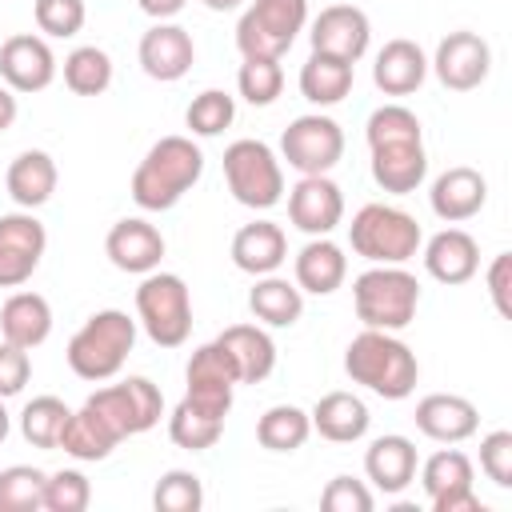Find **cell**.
<instances>
[{
	"instance_id": "1",
	"label": "cell",
	"mask_w": 512,
	"mask_h": 512,
	"mask_svg": "<svg viewBox=\"0 0 512 512\" xmlns=\"http://www.w3.org/2000/svg\"><path fill=\"white\" fill-rule=\"evenodd\" d=\"M204 176V152L192 136H160L132 172V200L144 212L176 208Z\"/></svg>"
},
{
	"instance_id": "2",
	"label": "cell",
	"mask_w": 512,
	"mask_h": 512,
	"mask_svg": "<svg viewBox=\"0 0 512 512\" xmlns=\"http://www.w3.org/2000/svg\"><path fill=\"white\" fill-rule=\"evenodd\" d=\"M344 372L352 384L376 392L380 400H408L420 380V360L396 332L364 328L344 348Z\"/></svg>"
},
{
	"instance_id": "3",
	"label": "cell",
	"mask_w": 512,
	"mask_h": 512,
	"mask_svg": "<svg viewBox=\"0 0 512 512\" xmlns=\"http://www.w3.org/2000/svg\"><path fill=\"white\" fill-rule=\"evenodd\" d=\"M132 348H136V320L120 308H100L72 332L64 356L80 380L104 384V380L120 376Z\"/></svg>"
},
{
	"instance_id": "4",
	"label": "cell",
	"mask_w": 512,
	"mask_h": 512,
	"mask_svg": "<svg viewBox=\"0 0 512 512\" xmlns=\"http://www.w3.org/2000/svg\"><path fill=\"white\" fill-rule=\"evenodd\" d=\"M352 308L364 328L400 332L416 320L420 280L404 264H372L352 280Z\"/></svg>"
},
{
	"instance_id": "5",
	"label": "cell",
	"mask_w": 512,
	"mask_h": 512,
	"mask_svg": "<svg viewBox=\"0 0 512 512\" xmlns=\"http://www.w3.org/2000/svg\"><path fill=\"white\" fill-rule=\"evenodd\" d=\"M348 244L368 264H408L424 244V228L396 204H364L348 224Z\"/></svg>"
},
{
	"instance_id": "6",
	"label": "cell",
	"mask_w": 512,
	"mask_h": 512,
	"mask_svg": "<svg viewBox=\"0 0 512 512\" xmlns=\"http://www.w3.org/2000/svg\"><path fill=\"white\" fill-rule=\"evenodd\" d=\"M136 324L156 348H180L192 336V292L176 272H148L136 288Z\"/></svg>"
},
{
	"instance_id": "7",
	"label": "cell",
	"mask_w": 512,
	"mask_h": 512,
	"mask_svg": "<svg viewBox=\"0 0 512 512\" xmlns=\"http://www.w3.org/2000/svg\"><path fill=\"white\" fill-rule=\"evenodd\" d=\"M224 180L236 204L252 212H268L284 200V164L264 140H232L224 148Z\"/></svg>"
},
{
	"instance_id": "8",
	"label": "cell",
	"mask_w": 512,
	"mask_h": 512,
	"mask_svg": "<svg viewBox=\"0 0 512 512\" xmlns=\"http://www.w3.org/2000/svg\"><path fill=\"white\" fill-rule=\"evenodd\" d=\"M308 24V0H252L236 20L244 60H280Z\"/></svg>"
},
{
	"instance_id": "9",
	"label": "cell",
	"mask_w": 512,
	"mask_h": 512,
	"mask_svg": "<svg viewBox=\"0 0 512 512\" xmlns=\"http://www.w3.org/2000/svg\"><path fill=\"white\" fill-rule=\"evenodd\" d=\"M340 156H344V128L324 112L296 116L280 136V164L296 168L300 176L332 172Z\"/></svg>"
},
{
	"instance_id": "10",
	"label": "cell",
	"mask_w": 512,
	"mask_h": 512,
	"mask_svg": "<svg viewBox=\"0 0 512 512\" xmlns=\"http://www.w3.org/2000/svg\"><path fill=\"white\" fill-rule=\"evenodd\" d=\"M88 404L96 412L108 416V424L128 440V436H140L148 428L160 424L164 416V392L148 380V376H124L116 384H104L88 396Z\"/></svg>"
},
{
	"instance_id": "11",
	"label": "cell",
	"mask_w": 512,
	"mask_h": 512,
	"mask_svg": "<svg viewBox=\"0 0 512 512\" xmlns=\"http://www.w3.org/2000/svg\"><path fill=\"white\" fill-rule=\"evenodd\" d=\"M428 68L436 72V80L448 88V92H472L488 80L492 72V48L480 32H448L440 44H436V56L428 60Z\"/></svg>"
},
{
	"instance_id": "12",
	"label": "cell",
	"mask_w": 512,
	"mask_h": 512,
	"mask_svg": "<svg viewBox=\"0 0 512 512\" xmlns=\"http://www.w3.org/2000/svg\"><path fill=\"white\" fill-rule=\"evenodd\" d=\"M48 248L44 224L24 208V212H4L0 216V288H20L32 280Z\"/></svg>"
},
{
	"instance_id": "13",
	"label": "cell",
	"mask_w": 512,
	"mask_h": 512,
	"mask_svg": "<svg viewBox=\"0 0 512 512\" xmlns=\"http://www.w3.org/2000/svg\"><path fill=\"white\" fill-rule=\"evenodd\" d=\"M56 68V52L36 32H16L0 44V80L20 96L44 92L56 80Z\"/></svg>"
},
{
	"instance_id": "14",
	"label": "cell",
	"mask_w": 512,
	"mask_h": 512,
	"mask_svg": "<svg viewBox=\"0 0 512 512\" xmlns=\"http://www.w3.org/2000/svg\"><path fill=\"white\" fill-rule=\"evenodd\" d=\"M288 220L304 236H328L344 220V192H340V184L328 172L300 176L288 188Z\"/></svg>"
},
{
	"instance_id": "15",
	"label": "cell",
	"mask_w": 512,
	"mask_h": 512,
	"mask_svg": "<svg viewBox=\"0 0 512 512\" xmlns=\"http://www.w3.org/2000/svg\"><path fill=\"white\" fill-rule=\"evenodd\" d=\"M308 40H312V52L356 64L372 44V24H368L364 8H356V4H328L312 20Z\"/></svg>"
},
{
	"instance_id": "16",
	"label": "cell",
	"mask_w": 512,
	"mask_h": 512,
	"mask_svg": "<svg viewBox=\"0 0 512 512\" xmlns=\"http://www.w3.org/2000/svg\"><path fill=\"white\" fill-rule=\"evenodd\" d=\"M136 56H140L144 76H152V80H160V84H176V80H184V76L192 72V64H196V44H192V32H188V28H180V24H172V20H156V24L140 36Z\"/></svg>"
},
{
	"instance_id": "17",
	"label": "cell",
	"mask_w": 512,
	"mask_h": 512,
	"mask_svg": "<svg viewBox=\"0 0 512 512\" xmlns=\"http://www.w3.org/2000/svg\"><path fill=\"white\" fill-rule=\"evenodd\" d=\"M104 256L112 260V268L132 272V276H148L160 268L164 260V236L156 224H148L144 216H124L108 228L104 236Z\"/></svg>"
},
{
	"instance_id": "18",
	"label": "cell",
	"mask_w": 512,
	"mask_h": 512,
	"mask_svg": "<svg viewBox=\"0 0 512 512\" xmlns=\"http://www.w3.org/2000/svg\"><path fill=\"white\" fill-rule=\"evenodd\" d=\"M412 420H416L420 436H428L436 444H464L480 428L476 404L468 396H456V392H428L424 400H416Z\"/></svg>"
},
{
	"instance_id": "19",
	"label": "cell",
	"mask_w": 512,
	"mask_h": 512,
	"mask_svg": "<svg viewBox=\"0 0 512 512\" xmlns=\"http://www.w3.org/2000/svg\"><path fill=\"white\" fill-rule=\"evenodd\" d=\"M428 204L444 224H464V220L480 216V208L488 204V180H484V172H476L468 164H452L432 180Z\"/></svg>"
},
{
	"instance_id": "20",
	"label": "cell",
	"mask_w": 512,
	"mask_h": 512,
	"mask_svg": "<svg viewBox=\"0 0 512 512\" xmlns=\"http://www.w3.org/2000/svg\"><path fill=\"white\" fill-rule=\"evenodd\" d=\"M420 248H424V272L436 284L456 288V284H468L480 272V244L464 228H444L432 240H424Z\"/></svg>"
},
{
	"instance_id": "21",
	"label": "cell",
	"mask_w": 512,
	"mask_h": 512,
	"mask_svg": "<svg viewBox=\"0 0 512 512\" xmlns=\"http://www.w3.org/2000/svg\"><path fill=\"white\" fill-rule=\"evenodd\" d=\"M228 412H232V404H220V400H204V396L184 392V400L168 416V436L184 452H204V448H212L224 436Z\"/></svg>"
},
{
	"instance_id": "22",
	"label": "cell",
	"mask_w": 512,
	"mask_h": 512,
	"mask_svg": "<svg viewBox=\"0 0 512 512\" xmlns=\"http://www.w3.org/2000/svg\"><path fill=\"white\" fill-rule=\"evenodd\" d=\"M416 468H420V456H416V444L400 432H388V436H376L364 452V476L372 480L376 492L384 496H400L412 480H416Z\"/></svg>"
},
{
	"instance_id": "23",
	"label": "cell",
	"mask_w": 512,
	"mask_h": 512,
	"mask_svg": "<svg viewBox=\"0 0 512 512\" xmlns=\"http://www.w3.org/2000/svg\"><path fill=\"white\" fill-rule=\"evenodd\" d=\"M372 152V180L380 192H392V196H408L424 184L428 176V152H424V140H400V144H380V148H368Z\"/></svg>"
},
{
	"instance_id": "24",
	"label": "cell",
	"mask_w": 512,
	"mask_h": 512,
	"mask_svg": "<svg viewBox=\"0 0 512 512\" xmlns=\"http://www.w3.org/2000/svg\"><path fill=\"white\" fill-rule=\"evenodd\" d=\"M428 76V56L416 40H388L380 52H376V64H372V84L384 92V96H412Z\"/></svg>"
},
{
	"instance_id": "25",
	"label": "cell",
	"mask_w": 512,
	"mask_h": 512,
	"mask_svg": "<svg viewBox=\"0 0 512 512\" xmlns=\"http://www.w3.org/2000/svg\"><path fill=\"white\" fill-rule=\"evenodd\" d=\"M292 272H296V288L308 292V296H332L344 276H348V256L336 240L328 236H312L296 260H292Z\"/></svg>"
},
{
	"instance_id": "26",
	"label": "cell",
	"mask_w": 512,
	"mask_h": 512,
	"mask_svg": "<svg viewBox=\"0 0 512 512\" xmlns=\"http://www.w3.org/2000/svg\"><path fill=\"white\" fill-rule=\"evenodd\" d=\"M184 384H188L192 396L232 404V392H236V384H240V372H236V360L228 356V348H224L220 340H208V344H200V348L188 356Z\"/></svg>"
},
{
	"instance_id": "27",
	"label": "cell",
	"mask_w": 512,
	"mask_h": 512,
	"mask_svg": "<svg viewBox=\"0 0 512 512\" xmlns=\"http://www.w3.org/2000/svg\"><path fill=\"white\" fill-rule=\"evenodd\" d=\"M308 420H312V432H320L332 444H356L368 436V424H372L368 404L356 392H324L312 404Z\"/></svg>"
},
{
	"instance_id": "28",
	"label": "cell",
	"mask_w": 512,
	"mask_h": 512,
	"mask_svg": "<svg viewBox=\"0 0 512 512\" xmlns=\"http://www.w3.org/2000/svg\"><path fill=\"white\" fill-rule=\"evenodd\" d=\"M288 260V236L272 220H252L232 236V264L248 276H268Z\"/></svg>"
},
{
	"instance_id": "29",
	"label": "cell",
	"mask_w": 512,
	"mask_h": 512,
	"mask_svg": "<svg viewBox=\"0 0 512 512\" xmlns=\"http://www.w3.org/2000/svg\"><path fill=\"white\" fill-rule=\"evenodd\" d=\"M48 336H52V304L40 292H12L0 304V340L32 352Z\"/></svg>"
},
{
	"instance_id": "30",
	"label": "cell",
	"mask_w": 512,
	"mask_h": 512,
	"mask_svg": "<svg viewBox=\"0 0 512 512\" xmlns=\"http://www.w3.org/2000/svg\"><path fill=\"white\" fill-rule=\"evenodd\" d=\"M120 440H124V436H120V432L108 424V416L96 412L88 400L68 416V424H64V432H60V448H64L72 460H84V464L108 460Z\"/></svg>"
},
{
	"instance_id": "31",
	"label": "cell",
	"mask_w": 512,
	"mask_h": 512,
	"mask_svg": "<svg viewBox=\"0 0 512 512\" xmlns=\"http://www.w3.org/2000/svg\"><path fill=\"white\" fill-rule=\"evenodd\" d=\"M216 340L236 360L240 384H260V380L272 376V368H276V340L264 332V324H228Z\"/></svg>"
},
{
	"instance_id": "32",
	"label": "cell",
	"mask_w": 512,
	"mask_h": 512,
	"mask_svg": "<svg viewBox=\"0 0 512 512\" xmlns=\"http://www.w3.org/2000/svg\"><path fill=\"white\" fill-rule=\"evenodd\" d=\"M56 180H60V172H56V160H52L48 152H40V148H28V152H20V156L8 164V176H4V184H8V196H12L20 208H28V212L52 200V192H56Z\"/></svg>"
},
{
	"instance_id": "33",
	"label": "cell",
	"mask_w": 512,
	"mask_h": 512,
	"mask_svg": "<svg viewBox=\"0 0 512 512\" xmlns=\"http://www.w3.org/2000/svg\"><path fill=\"white\" fill-rule=\"evenodd\" d=\"M248 312L264 328H292L304 316V292L296 288V280H284L276 272L256 276V284L248 292Z\"/></svg>"
},
{
	"instance_id": "34",
	"label": "cell",
	"mask_w": 512,
	"mask_h": 512,
	"mask_svg": "<svg viewBox=\"0 0 512 512\" xmlns=\"http://www.w3.org/2000/svg\"><path fill=\"white\" fill-rule=\"evenodd\" d=\"M352 80H356V64L336 60V56H324V52H312L304 60V68H300V92L316 108L340 104L352 92Z\"/></svg>"
},
{
	"instance_id": "35",
	"label": "cell",
	"mask_w": 512,
	"mask_h": 512,
	"mask_svg": "<svg viewBox=\"0 0 512 512\" xmlns=\"http://www.w3.org/2000/svg\"><path fill=\"white\" fill-rule=\"evenodd\" d=\"M308 436H312V420L296 404H272L256 420V440L268 452H296V448H304Z\"/></svg>"
},
{
	"instance_id": "36",
	"label": "cell",
	"mask_w": 512,
	"mask_h": 512,
	"mask_svg": "<svg viewBox=\"0 0 512 512\" xmlns=\"http://www.w3.org/2000/svg\"><path fill=\"white\" fill-rule=\"evenodd\" d=\"M64 84L76 96H100L112 84V56L96 44H80L64 56Z\"/></svg>"
},
{
	"instance_id": "37",
	"label": "cell",
	"mask_w": 512,
	"mask_h": 512,
	"mask_svg": "<svg viewBox=\"0 0 512 512\" xmlns=\"http://www.w3.org/2000/svg\"><path fill=\"white\" fill-rule=\"evenodd\" d=\"M68 416H72V408L60 396H36L20 412V436L32 448H60V432H64Z\"/></svg>"
},
{
	"instance_id": "38",
	"label": "cell",
	"mask_w": 512,
	"mask_h": 512,
	"mask_svg": "<svg viewBox=\"0 0 512 512\" xmlns=\"http://www.w3.org/2000/svg\"><path fill=\"white\" fill-rule=\"evenodd\" d=\"M472 480H476L472 460L460 448H440L420 464V484H424L428 500H436L444 492H456V488H472Z\"/></svg>"
},
{
	"instance_id": "39",
	"label": "cell",
	"mask_w": 512,
	"mask_h": 512,
	"mask_svg": "<svg viewBox=\"0 0 512 512\" xmlns=\"http://www.w3.org/2000/svg\"><path fill=\"white\" fill-rule=\"evenodd\" d=\"M48 472L32 464H12L0 472V512H40Z\"/></svg>"
},
{
	"instance_id": "40",
	"label": "cell",
	"mask_w": 512,
	"mask_h": 512,
	"mask_svg": "<svg viewBox=\"0 0 512 512\" xmlns=\"http://www.w3.org/2000/svg\"><path fill=\"white\" fill-rule=\"evenodd\" d=\"M232 120H236V100L224 88H204L200 96H192L184 112L192 136H220L224 128H232Z\"/></svg>"
},
{
	"instance_id": "41",
	"label": "cell",
	"mask_w": 512,
	"mask_h": 512,
	"mask_svg": "<svg viewBox=\"0 0 512 512\" xmlns=\"http://www.w3.org/2000/svg\"><path fill=\"white\" fill-rule=\"evenodd\" d=\"M364 136H368V148H380V144H400V140H424V124L412 108L404 104H380L368 124H364Z\"/></svg>"
},
{
	"instance_id": "42",
	"label": "cell",
	"mask_w": 512,
	"mask_h": 512,
	"mask_svg": "<svg viewBox=\"0 0 512 512\" xmlns=\"http://www.w3.org/2000/svg\"><path fill=\"white\" fill-rule=\"evenodd\" d=\"M200 504H204V484L188 468H168L152 488L156 512H200Z\"/></svg>"
},
{
	"instance_id": "43",
	"label": "cell",
	"mask_w": 512,
	"mask_h": 512,
	"mask_svg": "<svg viewBox=\"0 0 512 512\" xmlns=\"http://www.w3.org/2000/svg\"><path fill=\"white\" fill-rule=\"evenodd\" d=\"M236 88L252 108H268L276 104V96L284 92V68L280 60H244L236 72Z\"/></svg>"
},
{
	"instance_id": "44",
	"label": "cell",
	"mask_w": 512,
	"mask_h": 512,
	"mask_svg": "<svg viewBox=\"0 0 512 512\" xmlns=\"http://www.w3.org/2000/svg\"><path fill=\"white\" fill-rule=\"evenodd\" d=\"M92 504V484L80 468H60L44 480V512H84Z\"/></svg>"
},
{
	"instance_id": "45",
	"label": "cell",
	"mask_w": 512,
	"mask_h": 512,
	"mask_svg": "<svg viewBox=\"0 0 512 512\" xmlns=\"http://www.w3.org/2000/svg\"><path fill=\"white\" fill-rule=\"evenodd\" d=\"M32 20H36V28L44 36L68 40V36H76L84 28L88 8H84V0H32Z\"/></svg>"
},
{
	"instance_id": "46",
	"label": "cell",
	"mask_w": 512,
	"mask_h": 512,
	"mask_svg": "<svg viewBox=\"0 0 512 512\" xmlns=\"http://www.w3.org/2000/svg\"><path fill=\"white\" fill-rule=\"evenodd\" d=\"M320 504H324V512H372L376 496L356 476H332L324 484V492H320Z\"/></svg>"
},
{
	"instance_id": "47",
	"label": "cell",
	"mask_w": 512,
	"mask_h": 512,
	"mask_svg": "<svg viewBox=\"0 0 512 512\" xmlns=\"http://www.w3.org/2000/svg\"><path fill=\"white\" fill-rule=\"evenodd\" d=\"M480 472L496 484V488H512V432L496 428L480 440Z\"/></svg>"
},
{
	"instance_id": "48",
	"label": "cell",
	"mask_w": 512,
	"mask_h": 512,
	"mask_svg": "<svg viewBox=\"0 0 512 512\" xmlns=\"http://www.w3.org/2000/svg\"><path fill=\"white\" fill-rule=\"evenodd\" d=\"M28 380H32V356H28V348H16V344L0 340V400L20 396Z\"/></svg>"
},
{
	"instance_id": "49",
	"label": "cell",
	"mask_w": 512,
	"mask_h": 512,
	"mask_svg": "<svg viewBox=\"0 0 512 512\" xmlns=\"http://www.w3.org/2000/svg\"><path fill=\"white\" fill-rule=\"evenodd\" d=\"M484 280H488V296H492L496 312L508 320V316H512V252L492 256V264H488Z\"/></svg>"
},
{
	"instance_id": "50",
	"label": "cell",
	"mask_w": 512,
	"mask_h": 512,
	"mask_svg": "<svg viewBox=\"0 0 512 512\" xmlns=\"http://www.w3.org/2000/svg\"><path fill=\"white\" fill-rule=\"evenodd\" d=\"M428 504H432V512H484L476 488H456V492H444V496H436Z\"/></svg>"
},
{
	"instance_id": "51",
	"label": "cell",
	"mask_w": 512,
	"mask_h": 512,
	"mask_svg": "<svg viewBox=\"0 0 512 512\" xmlns=\"http://www.w3.org/2000/svg\"><path fill=\"white\" fill-rule=\"evenodd\" d=\"M136 4H140V12L152 16V20H172V16L184 12L188 0H136Z\"/></svg>"
},
{
	"instance_id": "52",
	"label": "cell",
	"mask_w": 512,
	"mask_h": 512,
	"mask_svg": "<svg viewBox=\"0 0 512 512\" xmlns=\"http://www.w3.org/2000/svg\"><path fill=\"white\" fill-rule=\"evenodd\" d=\"M16 112H20V108H16V92L0 80V132H8V128L16 124Z\"/></svg>"
},
{
	"instance_id": "53",
	"label": "cell",
	"mask_w": 512,
	"mask_h": 512,
	"mask_svg": "<svg viewBox=\"0 0 512 512\" xmlns=\"http://www.w3.org/2000/svg\"><path fill=\"white\" fill-rule=\"evenodd\" d=\"M204 8H212V12H232V8H240L244 0H200Z\"/></svg>"
},
{
	"instance_id": "54",
	"label": "cell",
	"mask_w": 512,
	"mask_h": 512,
	"mask_svg": "<svg viewBox=\"0 0 512 512\" xmlns=\"http://www.w3.org/2000/svg\"><path fill=\"white\" fill-rule=\"evenodd\" d=\"M8 432H12V416H8V408H4V400H0V444L8 440Z\"/></svg>"
}]
</instances>
